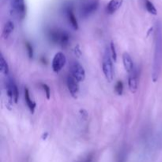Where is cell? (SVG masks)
<instances>
[{
	"instance_id": "obj_22",
	"label": "cell",
	"mask_w": 162,
	"mask_h": 162,
	"mask_svg": "<svg viewBox=\"0 0 162 162\" xmlns=\"http://www.w3.org/2000/svg\"><path fill=\"white\" fill-rule=\"evenodd\" d=\"M73 52H74V54H75L76 56H78V57L81 56V55H82V51H81L80 46H79V44H78V45L75 46Z\"/></svg>"
},
{
	"instance_id": "obj_15",
	"label": "cell",
	"mask_w": 162,
	"mask_h": 162,
	"mask_svg": "<svg viewBox=\"0 0 162 162\" xmlns=\"http://www.w3.org/2000/svg\"><path fill=\"white\" fill-rule=\"evenodd\" d=\"M13 29H14V24H13V22H11V21L7 22L5 25H4L3 28L2 37L4 39H7L10 37V34L12 33Z\"/></svg>"
},
{
	"instance_id": "obj_13",
	"label": "cell",
	"mask_w": 162,
	"mask_h": 162,
	"mask_svg": "<svg viewBox=\"0 0 162 162\" xmlns=\"http://www.w3.org/2000/svg\"><path fill=\"white\" fill-rule=\"evenodd\" d=\"M123 63H124V69L128 73V74L134 70V63H133L130 55L127 52H124L123 54Z\"/></svg>"
},
{
	"instance_id": "obj_19",
	"label": "cell",
	"mask_w": 162,
	"mask_h": 162,
	"mask_svg": "<svg viewBox=\"0 0 162 162\" xmlns=\"http://www.w3.org/2000/svg\"><path fill=\"white\" fill-rule=\"evenodd\" d=\"M115 91L118 95H122L124 92V84L122 81H118L115 85Z\"/></svg>"
},
{
	"instance_id": "obj_1",
	"label": "cell",
	"mask_w": 162,
	"mask_h": 162,
	"mask_svg": "<svg viewBox=\"0 0 162 162\" xmlns=\"http://www.w3.org/2000/svg\"><path fill=\"white\" fill-rule=\"evenodd\" d=\"M162 70V24L157 22L155 30V49L152 78L154 82L157 81Z\"/></svg>"
},
{
	"instance_id": "obj_9",
	"label": "cell",
	"mask_w": 162,
	"mask_h": 162,
	"mask_svg": "<svg viewBox=\"0 0 162 162\" xmlns=\"http://www.w3.org/2000/svg\"><path fill=\"white\" fill-rule=\"evenodd\" d=\"M67 85L70 94L73 98H77L79 91L78 82L73 78L71 75H68L67 78Z\"/></svg>"
},
{
	"instance_id": "obj_3",
	"label": "cell",
	"mask_w": 162,
	"mask_h": 162,
	"mask_svg": "<svg viewBox=\"0 0 162 162\" xmlns=\"http://www.w3.org/2000/svg\"><path fill=\"white\" fill-rule=\"evenodd\" d=\"M112 58L111 57L109 48L105 50L104 55L102 60V70L104 74V77L109 82H112L114 79V67Z\"/></svg>"
},
{
	"instance_id": "obj_5",
	"label": "cell",
	"mask_w": 162,
	"mask_h": 162,
	"mask_svg": "<svg viewBox=\"0 0 162 162\" xmlns=\"http://www.w3.org/2000/svg\"><path fill=\"white\" fill-rule=\"evenodd\" d=\"M6 89H7V94L9 99V102L12 103V101H13L17 104L19 99L18 89V86L14 80L11 78L7 79V84H6Z\"/></svg>"
},
{
	"instance_id": "obj_20",
	"label": "cell",
	"mask_w": 162,
	"mask_h": 162,
	"mask_svg": "<svg viewBox=\"0 0 162 162\" xmlns=\"http://www.w3.org/2000/svg\"><path fill=\"white\" fill-rule=\"evenodd\" d=\"M40 86H41L42 89L44 91V94H45L46 97H47L48 100H49L51 97V89L50 87L45 83H40Z\"/></svg>"
},
{
	"instance_id": "obj_17",
	"label": "cell",
	"mask_w": 162,
	"mask_h": 162,
	"mask_svg": "<svg viewBox=\"0 0 162 162\" xmlns=\"http://www.w3.org/2000/svg\"><path fill=\"white\" fill-rule=\"evenodd\" d=\"M144 5H145V10L149 13H151L153 15H157V10L152 2H150L149 0H144Z\"/></svg>"
},
{
	"instance_id": "obj_14",
	"label": "cell",
	"mask_w": 162,
	"mask_h": 162,
	"mask_svg": "<svg viewBox=\"0 0 162 162\" xmlns=\"http://www.w3.org/2000/svg\"><path fill=\"white\" fill-rule=\"evenodd\" d=\"M24 94H25V103H26L27 106H28V109L30 111L31 113H34L36 109V103L32 98H31L30 96V92L28 90V89L27 87H25V90H24Z\"/></svg>"
},
{
	"instance_id": "obj_2",
	"label": "cell",
	"mask_w": 162,
	"mask_h": 162,
	"mask_svg": "<svg viewBox=\"0 0 162 162\" xmlns=\"http://www.w3.org/2000/svg\"><path fill=\"white\" fill-rule=\"evenodd\" d=\"M48 37L53 43L60 45L61 47H67L70 43V37L67 32L60 28H52L48 32Z\"/></svg>"
},
{
	"instance_id": "obj_11",
	"label": "cell",
	"mask_w": 162,
	"mask_h": 162,
	"mask_svg": "<svg viewBox=\"0 0 162 162\" xmlns=\"http://www.w3.org/2000/svg\"><path fill=\"white\" fill-rule=\"evenodd\" d=\"M66 16H67V21H68L69 24L70 26L74 29V30H78V23L77 18H76L74 13L73 11V9L71 7H67L65 10Z\"/></svg>"
},
{
	"instance_id": "obj_21",
	"label": "cell",
	"mask_w": 162,
	"mask_h": 162,
	"mask_svg": "<svg viewBox=\"0 0 162 162\" xmlns=\"http://www.w3.org/2000/svg\"><path fill=\"white\" fill-rule=\"evenodd\" d=\"M25 48L27 49V52H28V55L29 58H33V46L31 45L30 43L26 42L25 43Z\"/></svg>"
},
{
	"instance_id": "obj_8",
	"label": "cell",
	"mask_w": 162,
	"mask_h": 162,
	"mask_svg": "<svg viewBox=\"0 0 162 162\" xmlns=\"http://www.w3.org/2000/svg\"><path fill=\"white\" fill-rule=\"evenodd\" d=\"M11 7L13 13H16L21 19L25 18L26 14L25 0H11Z\"/></svg>"
},
{
	"instance_id": "obj_4",
	"label": "cell",
	"mask_w": 162,
	"mask_h": 162,
	"mask_svg": "<svg viewBox=\"0 0 162 162\" xmlns=\"http://www.w3.org/2000/svg\"><path fill=\"white\" fill-rule=\"evenodd\" d=\"M99 0H89L82 6L80 10L81 17L87 18L95 13L99 7Z\"/></svg>"
},
{
	"instance_id": "obj_12",
	"label": "cell",
	"mask_w": 162,
	"mask_h": 162,
	"mask_svg": "<svg viewBox=\"0 0 162 162\" xmlns=\"http://www.w3.org/2000/svg\"><path fill=\"white\" fill-rule=\"evenodd\" d=\"M124 0H110L106 7V11L109 14H113L122 7Z\"/></svg>"
},
{
	"instance_id": "obj_7",
	"label": "cell",
	"mask_w": 162,
	"mask_h": 162,
	"mask_svg": "<svg viewBox=\"0 0 162 162\" xmlns=\"http://www.w3.org/2000/svg\"><path fill=\"white\" fill-rule=\"evenodd\" d=\"M66 63H67L66 55L61 52H57L55 56L53 57L52 62V67L53 71L55 73H58L59 71H61L64 66L66 65Z\"/></svg>"
},
{
	"instance_id": "obj_16",
	"label": "cell",
	"mask_w": 162,
	"mask_h": 162,
	"mask_svg": "<svg viewBox=\"0 0 162 162\" xmlns=\"http://www.w3.org/2000/svg\"><path fill=\"white\" fill-rule=\"evenodd\" d=\"M0 71L5 76L9 75V72H10L8 63L3 54H1V56H0Z\"/></svg>"
},
{
	"instance_id": "obj_10",
	"label": "cell",
	"mask_w": 162,
	"mask_h": 162,
	"mask_svg": "<svg viewBox=\"0 0 162 162\" xmlns=\"http://www.w3.org/2000/svg\"><path fill=\"white\" fill-rule=\"evenodd\" d=\"M128 87L130 92L133 93V94H134L138 90V87H139V76H138V72L135 68L131 73H129Z\"/></svg>"
},
{
	"instance_id": "obj_6",
	"label": "cell",
	"mask_w": 162,
	"mask_h": 162,
	"mask_svg": "<svg viewBox=\"0 0 162 162\" xmlns=\"http://www.w3.org/2000/svg\"><path fill=\"white\" fill-rule=\"evenodd\" d=\"M70 75L78 82H83L85 78V71L83 66L78 62L73 61L70 66Z\"/></svg>"
},
{
	"instance_id": "obj_18",
	"label": "cell",
	"mask_w": 162,
	"mask_h": 162,
	"mask_svg": "<svg viewBox=\"0 0 162 162\" xmlns=\"http://www.w3.org/2000/svg\"><path fill=\"white\" fill-rule=\"evenodd\" d=\"M109 52H110L111 57H112V60L114 62H116L117 60V52L116 50H115V46L113 42H111L110 45H109Z\"/></svg>"
}]
</instances>
